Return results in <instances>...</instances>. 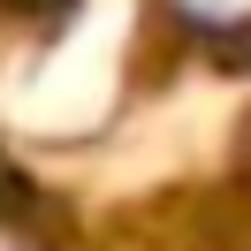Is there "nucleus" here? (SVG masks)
<instances>
[{
    "instance_id": "nucleus-1",
    "label": "nucleus",
    "mask_w": 251,
    "mask_h": 251,
    "mask_svg": "<svg viewBox=\"0 0 251 251\" xmlns=\"http://www.w3.org/2000/svg\"><path fill=\"white\" fill-rule=\"evenodd\" d=\"M0 8H16V16H38V23H53V16H69V0H0Z\"/></svg>"
}]
</instances>
